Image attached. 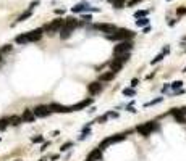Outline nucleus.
Segmentation results:
<instances>
[{
	"mask_svg": "<svg viewBox=\"0 0 186 161\" xmlns=\"http://www.w3.org/2000/svg\"><path fill=\"white\" fill-rule=\"evenodd\" d=\"M87 90H89L91 95H95V93H99L100 90H102V84H100V82H91L89 87H87Z\"/></svg>",
	"mask_w": 186,
	"mask_h": 161,
	"instance_id": "14",
	"label": "nucleus"
},
{
	"mask_svg": "<svg viewBox=\"0 0 186 161\" xmlns=\"http://www.w3.org/2000/svg\"><path fill=\"white\" fill-rule=\"evenodd\" d=\"M123 93H125V95H128V97H133V95H134V90H133V89H125Z\"/></svg>",
	"mask_w": 186,
	"mask_h": 161,
	"instance_id": "33",
	"label": "nucleus"
},
{
	"mask_svg": "<svg viewBox=\"0 0 186 161\" xmlns=\"http://www.w3.org/2000/svg\"><path fill=\"white\" fill-rule=\"evenodd\" d=\"M115 60L120 61L121 64H125L126 61L129 60V53H121V55H115Z\"/></svg>",
	"mask_w": 186,
	"mask_h": 161,
	"instance_id": "18",
	"label": "nucleus"
},
{
	"mask_svg": "<svg viewBox=\"0 0 186 161\" xmlns=\"http://www.w3.org/2000/svg\"><path fill=\"white\" fill-rule=\"evenodd\" d=\"M136 24L139 26V28H144V26H147V24H149V20H147V18H138Z\"/></svg>",
	"mask_w": 186,
	"mask_h": 161,
	"instance_id": "22",
	"label": "nucleus"
},
{
	"mask_svg": "<svg viewBox=\"0 0 186 161\" xmlns=\"http://www.w3.org/2000/svg\"><path fill=\"white\" fill-rule=\"evenodd\" d=\"M71 147H73V142H66V143H63L62 147H60V152H66V150H70Z\"/></svg>",
	"mask_w": 186,
	"mask_h": 161,
	"instance_id": "27",
	"label": "nucleus"
},
{
	"mask_svg": "<svg viewBox=\"0 0 186 161\" xmlns=\"http://www.w3.org/2000/svg\"><path fill=\"white\" fill-rule=\"evenodd\" d=\"M0 61H2V53H0Z\"/></svg>",
	"mask_w": 186,
	"mask_h": 161,
	"instance_id": "43",
	"label": "nucleus"
},
{
	"mask_svg": "<svg viewBox=\"0 0 186 161\" xmlns=\"http://www.w3.org/2000/svg\"><path fill=\"white\" fill-rule=\"evenodd\" d=\"M15 161H20V160H15Z\"/></svg>",
	"mask_w": 186,
	"mask_h": 161,
	"instance_id": "44",
	"label": "nucleus"
},
{
	"mask_svg": "<svg viewBox=\"0 0 186 161\" xmlns=\"http://www.w3.org/2000/svg\"><path fill=\"white\" fill-rule=\"evenodd\" d=\"M41 37H42V29H36V31L26 32L28 42H37V40H41Z\"/></svg>",
	"mask_w": 186,
	"mask_h": 161,
	"instance_id": "9",
	"label": "nucleus"
},
{
	"mask_svg": "<svg viewBox=\"0 0 186 161\" xmlns=\"http://www.w3.org/2000/svg\"><path fill=\"white\" fill-rule=\"evenodd\" d=\"M164 56H165L164 53H159V55L155 56V58H154L152 61H151V64H155V63H159V61H162V60H164Z\"/></svg>",
	"mask_w": 186,
	"mask_h": 161,
	"instance_id": "29",
	"label": "nucleus"
},
{
	"mask_svg": "<svg viewBox=\"0 0 186 161\" xmlns=\"http://www.w3.org/2000/svg\"><path fill=\"white\" fill-rule=\"evenodd\" d=\"M104 121H107V114H104V116L97 118V121H95V122H104Z\"/></svg>",
	"mask_w": 186,
	"mask_h": 161,
	"instance_id": "37",
	"label": "nucleus"
},
{
	"mask_svg": "<svg viewBox=\"0 0 186 161\" xmlns=\"http://www.w3.org/2000/svg\"><path fill=\"white\" fill-rule=\"evenodd\" d=\"M92 28L97 29V31L107 32V34H110V32H115V31H117L115 26H113V24H108V23H99V24H94Z\"/></svg>",
	"mask_w": 186,
	"mask_h": 161,
	"instance_id": "7",
	"label": "nucleus"
},
{
	"mask_svg": "<svg viewBox=\"0 0 186 161\" xmlns=\"http://www.w3.org/2000/svg\"><path fill=\"white\" fill-rule=\"evenodd\" d=\"M170 113H172V116L176 119V122H180V124H185L186 122V116L181 113V108H173Z\"/></svg>",
	"mask_w": 186,
	"mask_h": 161,
	"instance_id": "10",
	"label": "nucleus"
},
{
	"mask_svg": "<svg viewBox=\"0 0 186 161\" xmlns=\"http://www.w3.org/2000/svg\"><path fill=\"white\" fill-rule=\"evenodd\" d=\"M47 147H49V142H46V143L42 145V148H41V150H42V152H44V150H46V148H47Z\"/></svg>",
	"mask_w": 186,
	"mask_h": 161,
	"instance_id": "41",
	"label": "nucleus"
},
{
	"mask_svg": "<svg viewBox=\"0 0 186 161\" xmlns=\"http://www.w3.org/2000/svg\"><path fill=\"white\" fill-rule=\"evenodd\" d=\"M15 42H16V44H28V39H26V34H20V36H16V39H15Z\"/></svg>",
	"mask_w": 186,
	"mask_h": 161,
	"instance_id": "21",
	"label": "nucleus"
},
{
	"mask_svg": "<svg viewBox=\"0 0 186 161\" xmlns=\"http://www.w3.org/2000/svg\"><path fill=\"white\" fill-rule=\"evenodd\" d=\"M91 103H92V98H87V100H83V101H79V103H76V105H71V106H68V113L70 111H79V110L89 106Z\"/></svg>",
	"mask_w": 186,
	"mask_h": 161,
	"instance_id": "8",
	"label": "nucleus"
},
{
	"mask_svg": "<svg viewBox=\"0 0 186 161\" xmlns=\"http://www.w3.org/2000/svg\"><path fill=\"white\" fill-rule=\"evenodd\" d=\"M71 29H66V28H62V34H60V37H62V39H68V37L71 36Z\"/></svg>",
	"mask_w": 186,
	"mask_h": 161,
	"instance_id": "23",
	"label": "nucleus"
},
{
	"mask_svg": "<svg viewBox=\"0 0 186 161\" xmlns=\"http://www.w3.org/2000/svg\"><path fill=\"white\" fill-rule=\"evenodd\" d=\"M10 50H12V45H5V47L0 48V53H7V52H10Z\"/></svg>",
	"mask_w": 186,
	"mask_h": 161,
	"instance_id": "34",
	"label": "nucleus"
},
{
	"mask_svg": "<svg viewBox=\"0 0 186 161\" xmlns=\"http://www.w3.org/2000/svg\"><path fill=\"white\" fill-rule=\"evenodd\" d=\"M8 126V118H3V119H0V131H5Z\"/></svg>",
	"mask_w": 186,
	"mask_h": 161,
	"instance_id": "25",
	"label": "nucleus"
},
{
	"mask_svg": "<svg viewBox=\"0 0 186 161\" xmlns=\"http://www.w3.org/2000/svg\"><path fill=\"white\" fill-rule=\"evenodd\" d=\"M36 116H34L33 110H25L23 114H21V121H25V122H34Z\"/></svg>",
	"mask_w": 186,
	"mask_h": 161,
	"instance_id": "11",
	"label": "nucleus"
},
{
	"mask_svg": "<svg viewBox=\"0 0 186 161\" xmlns=\"http://www.w3.org/2000/svg\"><path fill=\"white\" fill-rule=\"evenodd\" d=\"M118 116V113H115V111H108L107 113V118H117Z\"/></svg>",
	"mask_w": 186,
	"mask_h": 161,
	"instance_id": "35",
	"label": "nucleus"
},
{
	"mask_svg": "<svg viewBox=\"0 0 186 161\" xmlns=\"http://www.w3.org/2000/svg\"><path fill=\"white\" fill-rule=\"evenodd\" d=\"M176 15H178V16H183V15H186V8H185V7H180V8H178V10H176Z\"/></svg>",
	"mask_w": 186,
	"mask_h": 161,
	"instance_id": "32",
	"label": "nucleus"
},
{
	"mask_svg": "<svg viewBox=\"0 0 186 161\" xmlns=\"http://www.w3.org/2000/svg\"><path fill=\"white\" fill-rule=\"evenodd\" d=\"M41 161H47V158H42V160Z\"/></svg>",
	"mask_w": 186,
	"mask_h": 161,
	"instance_id": "42",
	"label": "nucleus"
},
{
	"mask_svg": "<svg viewBox=\"0 0 186 161\" xmlns=\"http://www.w3.org/2000/svg\"><path fill=\"white\" fill-rule=\"evenodd\" d=\"M139 2H141V0H129V2H128V7H134V5L139 3Z\"/></svg>",
	"mask_w": 186,
	"mask_h": 161,
	"instance_id": "36",
	"label": "nucleus"
},
{
	"mask_svg": "<svg viewBox=\"0 0 186 161\" xmlns=\"http://www.w3.org/2000/svg\"><path fill=\"white\" fill-rule=\"evenodd\" d=\"M113 77H115V72L107 71V72H104V74H100V76H99V80H100V82H107V80H112Z\"/></svg>",
	"mask_w": 186,
	"mask_h": 161,
	"instance_id": "17",
	"label": "nucleus"
},
{
	"mask_svg": "<svg viewBox=\"0 0 186 161\" xmlns=\"http://www.w3.org/2000/svg\"><path fill=\"white\" fill-rule=\"evenodd\" d=\"M78 20H74V18H68V20H65V23H63V28H66V29H71L73 31L76 26H78Z\"/></svg>",
	"mask_w": 186,
	"mask_h": 161,
	"instance_id": "15",
	"label": "nucleus"
},
{
	"mask_svg": "<svg viewBox=\"0 0 186 161\" xmlns=\"http://www.w3.org/2000/svg\"><path fill=\"white\" fill-rule=\"evenodd\" d=\"M63 23H65V20H62V18L54 20L52 23L46 24V28L42 29V31H46V32H57V31H60V29L63 28Z\"/></svg>",
	"mask_w": 186,
	"mask_h": 161,
	"instance_id": "4",
	"label": "nucleus"
},
{
	"mask_svg": "<svg viewBox=\"0 0 186 161\" xmlns=\"http://www.w3.org/2000/svg\"><path fill=\"white\" fill-rule=\"evenodd\" d=\"M20 122H21V116H12V118H8V124L18 126Z\"/></svg>",
	"mask_w": 186,
	"mask_h": 161,
	"instance_id": "20",
	"label": "nucleus"
},
{
	"mask_svg": "<svg viewBox=\"0 0 186 161\" xmlns=\"http://www.w3.org/2000/svg\"><path fill=\"white\" fill-rule=\"evenodd\" d=\"M31 13H33V12H31V10H28V12H25V13H23V15H20V18H18V23H21V21H25V20H28V18H29V16H31Z\"/></svg>",
	"mask_w": 186,
	"mask_h": 161,
	"instance_id": "24",
	"label": "nucleus"
},
{
	"mask_svg": "<svg viewBox=\"0 0 186 161\" xmlns=\"http://www.w3.org/2000/svg\"><path fill=\"white\" fill-rule=\"evenodd\" d=\"M164 100V97H159V98H155V100H152V101H147V103L144 105L146 108H147V106H152V105H155V103H159V101H162Z\"/></svg>",
	"mask_w": 186,
	"mask_h": 161,
	"instance_id": "28",
	"label": "nucleus"
},
{
	"mask_svg": "<svg viewBox=\"0 0 186 161\" xmlns=\"http://www.w3.org/2000/svg\"><path fill=\"white\" fill-rule=\"evenodd\" d=\"M83 20H84V21H91V15H84Z\"/></svg>",
	"mask_w": 186,
	"mask_h": 161,
	"instance_id": "40",
	"label": "nucleus"
},
{
	"mask_svg": "<svg viewBox=\"0 0 186 161\" xmlns=\"http://www.w3.org/2000/svg\"><path fill=\"white\" fill-rule=\"evenodd\" d=\"M0 140H2V137H0Z\"/></svg>",
	"mask_w": 186,
	"mask_h": 161,
	"instance_id": "45",
	"label": "nucleus"
},
{
	"mask_svg": "<svg viewBox=\"0 0 186 161\" xmlns=\"http://www.w3.org/2000/svg\"><path fill=\"white\" fill-rule=\"evenodd\" d=\"M121 66H123V64H121L120 61H117L115 58H112V61H110V71L112 72H118L121 69Z\"/></svg>",
	"mask_w": 186,
	"mask_h": 161,
	"instance_id": "16",
	"label": "nucleus"
},
{
	"mask_svg": "<svg viewBox=\"0 0 186 161\" xmlns=\"http://www.w3.org/2000/svg\"><path fill=\"white\" fill-rule=\"evenodd\" d=\"M155 129H157L155 122H146V124L138 126L136 131L141 134V135H151V132H152V131H155Z\"/></svg>",
	"mask_w": 186,
	"mask_h": 161,
	"instance_id": "5",
	"label": "nucleus"
},
{
	"mask_svg": "<svg viewBox=\"0 0 186 161\" xmlns=\"http://www.w3.org/2000/svg\"><path fill=\"white\" fill-rule=\"evenodd\" d=\"M33 113L36 118H47L49 114H52V111H50V108L47 105H39V106H36L33 110Z\"/></svg>",
	"mask_w": 186,
	"mask_h": 161,
	"instance_id": "6",
	"label": "nucleus"
},
{
	"mask_svg": "<svg viewBox=\"0 0 186 161\" xmlns=\"http://www.w3.org/2000/svg\"><path fill=\"white\" fill-rule=\"evenodd\" d=\"M108 2H110L115 8H123L125 3H126V0H108Z\"/></svg>",
	"mask_w": 186,
	"mask_h": 161,
	"instance_id": "19",
	"label": "nucleus"
},
{
	"mask_svg": "<svg viewBox=\"0 0 186 161\" xmlns=\"http://www.w3.org/2000/svg\"><path fill=\"white\" fill-rule=\"evenodd\" d=\"M100 158H102V150L95 148V150H92V152L89 153V156H87L86 161H99Z\"/></svg>",
	"mask_w": 186,
	"mask_h": 161,
	"instance_id": "13",
	"label": "nucleus"
},
{
	"mask_svg": "<svg viewBox=\"0 0 186 161\" xmlns=\"http://www.w3.org/2000/svg\"><path fill=\"white\" fill-rule=\"evenodd\" d=\"M133 48V44L129 40H121L118 45H115L113 48V53L115 55H121V53H129V50Z\"/></svg>",
	"mask_w": 186,
	"mask_h": 161,
	"instance_id": "2",
	"label": "nucleus"
},
{
	"mask_svg": "<svg viewBox=\"0 0 186 161\" xmlns=\"http://www.w3.org/2000/svg\"><path fill=\"white\" fill-rule=\"evenodd\" d=\"M37 5H39V2L36 0V2H33V3L29 5V10H33V8H34V7H37Z\"/></svg>",
	"mask_w": 186,
	"mask_h": 161,
	"instance_id": "39",
	"label": "nucleus"
},
{
	"mask_svg": "<svg viewBox=\"0 0 186 161\" xmlns=\"http://www.w3.org/2000/svg\"><path fill=\"white\" fill-rule=\"evenodd\" d=\"M181 85H183V82H181V80H176V82H173V84L170 85V87L173 89V90H176V89H180Z\"/></svg>",
	"mask_w": 186,
	"mask_h": 161,
	"instance_id": "30",
	"label": "nucleus"
},
{
	"mask_svg": "<svg viewBox=\"0 0 186 161\" xmlns=\"http://www.w3.org/2000/svg\"><path fill=\"white\" fill-rule=\"evenodd\" d=\"M128 137V132H125V134H117V135H112V137H108V139H105V140L100 143V147L99 148L100 150H104V147H107V145H110V143H117V142H121V140H125Z\"/></svg>",
	"mask_w": 186,
	"mask_h": 161,
	"instance_id": "3",
	"label": "nucleus"
},
{
	"mask_svg": "<svg viewBox=\"0 0 186 161\" xmlns=\"http://www.w3.org/2000/svg\"><path fill=\"white\" fill-rule=\"evenodd\" d=\"M49 108L52 113H68V106H63V105H58V103L49 105Z\"/></svg>",
	"mask_w": 186,
	"mask_h": 161,
	"instance_id": "12",
	"label": "nucleus"
},
{
	"mask_svg": "<svg viewBox=\"0 0 186 161\" xmlns=\"http://www.w3.org/2000/svg\"><path fill=\"white\" fill-rule=\"evenodd\" d=\"M33 142H34V143H41V142H44V137H42V135H36V137H33Z\"/></svg>",
	"mask_w": 186,
	"mask_h": 161,
	"instance_id": "31",
	"label": "nucleus"
},
{
	"mask_svg": "<svg viewBox=\"0 0 186 161\" xmlns=\"http://www.w3.org/2000/svg\"><path fill=\"white\" fill-rule=\"evenodd\" d=\"M134 37V32L129 31V29H117L113 34H107V39L108 40H129Z\"/></svg>",
	"mask_w": 186,
	"mask_h": 161,
	"instance_id": "1",
	"label": "nucleus"
},
{
	"mask_svg": "<svg viewBox=\"0 0 186 161\" xmlns=\"http://www.w3.org/2000/svg\"><path fill=\"white\" fill-rule=\"evenodd\" d=\"M138 84H139V80H138V79H133V80H131V89H134Z\"/></svg>",
	"mask_w": 186,
	"mask_h": 161,
	"instance_id": "38",
	"label": "nucleus"
},
{
	"mask_svg": "<svg viewBox=\"0 0 186 161\" xmlns=\"http://www.w3.org/2000/svg\"><path fill=\"white\" fill-rule=\"evenodd\" d=\"M146 16H147V10H141V12H136L134 13V18H146Z\"/></svg>",
	"mask_w": 186,
	"mask_h": 161,
	"instance_id": "26",
	"label": "nucleus"
}]
</instances>
